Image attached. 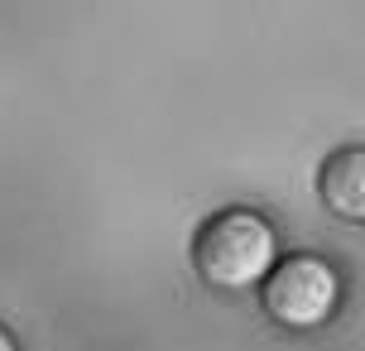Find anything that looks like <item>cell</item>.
<instances>
[{
	"label": "cell",
	"mask_w": 365,
	"mask_h": 351,
	"mask_svg": "<svg viewBox=\"0 0 365 351\" xmlns=\"http://www.w3.org/2000/svg\"><path fill=\"white\" fill-rule=\"evenodd\" d=\"M279 226L255 207H221L192 231V270L217 294H250L279 265Z\"/></svg>",
	"instance_id": "6da1fadb"
},
{
	"label": "cell",
	"mask_w": 365,
	"mask_h": 351,
	"mask_svg": "<svg viewBox=\"0 0 365 351\" xmlns=\"http://www.w3.org/2000/svg\"><path fill=\"white\" fill-rule=\"evenodd\" d=\"M0 351H19L15 332H10V327H5V322H0Z\"/></svg>",
	"instance_id": "277c9868"
},
{
	"label": "cell",
	"mask_w": 365,
	"mask_h": 351,
	"mask_svg": "<svg viewBox=\"0 0 365 351\" xmlns=\"http://www.w3.org/2000/svg\"><path fill=\"white\" fill-rule=\"evenodd\" d=\"M259 308L284 332H322L346 303V275L322 250H289L279 255L269 279L255 289Z\"/></svg>",
	"instance_id": "7a4b0ae2"
},
{
	"label": "cell",
	"mask_w": 365,
	"mask_h": 351,
	"mask_svg": "<svg viewBox=\"0 0 365 351\" xmlns=\"http://www.w3.org/2000/svg\"><path fill=\"white\" fill-rule=\"evenodd\" d=\"M317 198L336 222L365 226V145L331 149L317 168Z\"/></svg>",
	"instance_id": "3957f363"
}]
</instances>
